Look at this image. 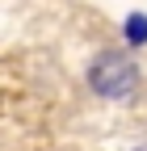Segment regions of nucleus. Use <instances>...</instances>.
<instances>
[{"instance_id":"1","label":"nucleus","mask_w":147,"mask_h":151,"mask_svg":"<svg viewBox=\"0 0 147 151\" xmlns=\"http://www.w3.org/2000/svg\"><path fill=\"white\" fill-rule=\"evenodd\" d=\"M93 88L101 92V97H126V92H135L139 84V71L130 59H122V55H101V59L93 63Z\"/></svg>"},{"instance_id":"2","label":"nucleus","mask_w":147,"mask_h":151,"mask_svg":"<svg viewBox=\"0 0 147 151\" xmlns=\"http://www.w3.org/2000/svg\"><path fill=\"white\" fill-rule=\"evenodd\" d=\"M126 38H130V42H147V17L143 13H135L130 21H126Z\"/></svg>"}]
</instances>
